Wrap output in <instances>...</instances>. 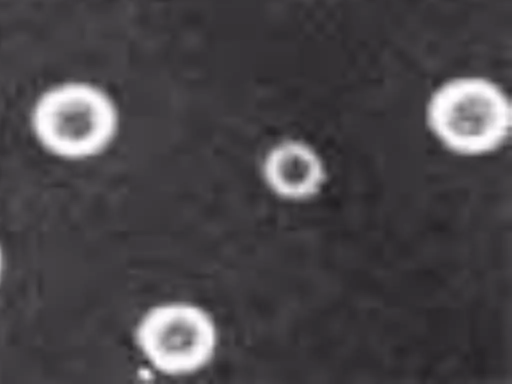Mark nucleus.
I'll return each mask as SVG.
<instances>
[{"mask_svg":"<svg viewBox=\"0 0 512 384\" xmlns=\"http://www.w3.org/2000/svg\"><path fill=\"white\" fill-rule=\"evenodd\" d=\"M121 111L101 84L81 77L52 81L31 99L26 124L36 148L54 161L81 164L104 155L121 129Z\"/></svg>","mask_w":512,"mask_h":384,"instance_id":"f257e3e1","label":"nucleus"},{"mask_svg":"<svg viewBox=\"0 0 512 384\" xmlns=\"http://www.w3.org/2000/svg\"><path fill=\"white\" fill-rule=\"evenodd\" d=\"M423 121L449 154L480 159L501 151L512 134V100L495 78L458 73L437 82L425 97Z\"/></svg>","mask_w":512,"mask_h":384,"instance_id":"f03ea898","label":"nucleus"},{"mask_svg":"<svg viewBox=\"0 0 512 384\" xmlns=\"http://www.w3.org/2000/svg\"><path fill=\"white\" fill-rule=\"evenodd\" d=\"M132 343L149 369L169 378L197 375L213 363L221 346L214 314L188 299H164L143 309L132 328Z\"/></svg>","mask_w":512,"mask_h":384,"instance_id":"7ed1b4c3","label":"nucleus"},{"mask_svg":"<svg viewBox=\"0 0 512 384\" xmlns=\"http://www.w3.org/2000/svg\"><path fill=\"white\" fill-rule=\"evenodd\" d=\"M258 168L266 191L288 204L316 199L330 177L323 153L309 140L296 136L271 142L263 151Z\"/></svg>","mask_w":512,"mask_h":384,"instance_id":"20e7f679","label":"nucleus"},{"mask_svg":"<svg viewBox=\"0 0 512 384\" xmlns=\"http://www.w3.org/2000/svg\"><path fill=\"white\" fill-rule=\"evenodd\" d=\"M9 271V255L6 245L0 237V289L5 283Z\"/></svg>","mask_w":512,"mask_h":384,"instance_id":"39448f33","label":"nucleus"}]
</instances>
